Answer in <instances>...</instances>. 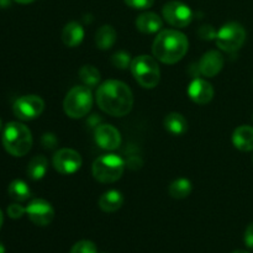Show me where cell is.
Returning <instances> with one entry per match:
<instances>
[{"instance_id": "obj_1", "label": "cell", "mask_w": 253, "mask_h": 253, "mask_svg": "<svg viewBox=\"0 0 253 253\" xmlns=\"http://www.w3.org/2000/svg\"><path fill=\"white\" fill-rule=\"evenodd\" d=\"M95 98L104 113L118 118L127 115L133 106V94L130 86L115 79L104 82L96 90Z\"/></svg>"}, {"instance_id": "obj_2", "label": "cell", "mask_w": 253, "mask_h": 253, "mask_svg": "<svg viewBox=\"0 0 253 253\" xmlns=\"http://www.w3.org/2000/svg\"><path fill=\"white\" fill-rule=\"evenodd\" d=\"M189 42L183 32L177 30H163L155 39L152 53L157 61L166 64H174L187 54Z\"/></svg>"}, {"instance_id": "obj_3", "label": "cell", "mask_w": 253, "mask_h": 253, "mask_svg": "<svg viewBox=\"0 0 253 253\" xmlns=\"http://www.w3.org/2000/svg\"><path fill=\"white\" fill-rule=\"evenodd\" d=\"M2 146L14 157L27 155L32 147V135L26 125L17 121H11L2 131Z\"/></svg>"}, {"instance_id": "obj_4", "label": "cell", "mask_w": 253, "mask_h": 253, "mask_svg": "<svg viewBox=\"0 0 253 253\" xmlns=\"http://www.w3.org/2000/svg\"><path fill=\"white\" fill-rule=\"evenodd\" d=\"M131 73L142 88L153 89L158 85L161 79L160 66L155 57L141 54L131 62Z\"/></svg>"}, {"instance_id": "obj_5", "label": "cell", "mask_w": 253, "mask_h": 253, "mask_svg": "<svg viewBox=\"0 0 253 253\" xmlns=\"http://www.w3.org/2000/svg\"><path fill=\"white\" fill-rule=\"evenodd\" d=\"M93 106V93L86 85L73 86L67 93L63 101V109L71 119H82L90 111Z\"/></svg>"}, {"instance_id": "obj_6", "label": "cell", "mask_w": 253, "mask_h": 253, "mask_svg": "<svg viewBox=\"0 0 253 253\" xmlns=\"http://www.w3.org/2000/svg\"><path fill=\"white\" fill-rule=\"evenodd\" d=\"M126 163L114 153L103 155L96 158L91 167L93 177L100 183H114L120 179L125 170Z\"/></svg>"}, {"instance_id": "obj_7", "label": "cell", "mask_w": 253, "mask_h": 253, "mask_svg": "<svg viewBox=\"0 0 253 253\" xmlns=\"http://www.w3.org/2000/svg\"><path fill=\"white\" fill-rule=\"evenodd\" d=\"M215 41L221 51L232 53L239 51L244 46L246 41V30L239 22H227L222 25L221 29L217 31Z\"/></svg>"}, {"instance_id": "obj_8", "label": "cell", "mask_w": 253, "mask_h": 253, "mask_svg": "<svg viewBox=\"0 0 253 253\" xmlns=\"http://www.w3.org/2000/svg\"><path fill=\"white\" fill-rule=\"evenodd\" d=\"M44 110V101L41 96L34 95H24L20 96L12 106L15 116L20 120L30 121L37 119Z\"/></svg>"}, {"instance_id": "obj_9", "label": "cell", "mask_w": 253, "mask_h": 253, "mask_svg": "<svg viewBox=\"0 0 253 253\" xmlns=\"http://www.w3.org/2000/svg\"><path fill=\"white\" fill-rule=\"evenodd\" d=\"M163 17L166 21L173 27L183 29L187 27L190 22L193 21V11L187 4L182 1H173L167 2L162 9Z\"/></svg>"}, {"instance_id": "obj_10", "label": "cell", "mask_w": 253, "mask_h": 253, "mask_svg": "<svg viewBox=\"0 0 253 253\" xmlns=\"http://www.w3.org/2000/svg\"><path fill=\"white\" fill-rule=\"evenodd\" d=\"M52 163L57 172L63 175H69L79 170L83 161L77 151L72 148H62L54 153Z\"/></svg>"}, {"instance_id": "obj_11", "label": "cell", "mask_w": 253, "mask_h": 253, "mask_svg": "<svg viewBox=\"0 0 253 253\" xmlns=\"http://www.w3.org/2000/svg\"><path fill=\"white\" fill-rule=\"evenodd\" d=\"M26 214L37 226H47L53 220L54 209L47 200L34 199L26 207Z\"/></svg>"}, {"instance_id": "obj_12", "label": "cell", "mask_w": 253, "mask_h": 253, "mask_svg": "<svg viewBox=\"0 0 253 253\" xmlns=\"http://www.w3.org/2000/svg\"><path fill=\"white\" fill-rule=\"evenodd\" d=\"M95 142L99 147L106 151H114L120 147L121 135L120 131L109 124H100L95 128Z\"/></svg>"}, {"instance_id": "obj_13", "label": "cell", "mask_w": 253, "mask_h": 253, "mask_svg": "<svg viewBox=\"0 0 253 253\" xmlns=\"http://www.w3.org/2000/svg\"><path fill=\"white\" fill-rule=\"evenodd\" d=\"M222 67H224V57L216 49L208 51L207 53L203 54L199 64H198L199 73L202 76L208 77V78H212L216 74H219Z\"/></svg>"}, {"instance_id": "obj_14", "label": "cell", "mask_w": 253, "mask_h": 253, "mask_svg": "<svg viewBox=\"0 0 253 253\" xmlns=\"http://www.w3.org/2000/svg\"><path fill=\"white\" fill-rule=\"evenodd\" d=\"M188 95L195 104L204 105L214 98V88L205 79L195 78L188 86Z\"/></svg>"}, {"instance_id": "obj_15", "label": "cell", "mask_w": 253, "mask_h": 253, "mask_svg": "<svg viewBox=\"0 0 253 253\" xmlns=\"http://www.w3.org/2000/svg\"><path fill=\"white\" fill-rule=\"evenodd\" d=\"M136 27L142 34H156L163 27V21L156 12L146 11L136 19Z\"/></svg>"}, {"instance_id": "obj_16", "label": "cell", "mask_w": 253, "mask_h": 253, "mask_svg": "<svg viewBox=\"0 0 253 253\" xmlns=\"http://www.w3.org/2000/svg\"><path fill=\"white\" fill-rule=\"evenodd\" d=\"M232 143L235 147L244 152L253 151V127L249 125L239 126L232 133Z\"/></svg>"}, {"instance_id": "obj_17", "label": "cell", "mask_w": 253, "mask_h": 253, "mask_svg": "<svg viewBox=\"0 0 253 253\" xmlns=\"http://www.w3.org/2000/svg\"><path fill=\"white\" fill-rule=\"evenodd\" d=\"M84 27L79 22L71 21L63 27L62 31V41L67 47H77L84 40Z\"/></svg>"}, {"instance_id": "obj_18", "label": "cell", "mask_w": 253, "mask_h": 253, "mask_svg": "<svg viewBox=\"0 0 253 253\" xmlns=\"http://www.w3.org/2000/svg\"><path fill=\"white\" fill-rule=\"evenodd\" d=\"M124 200L125 199H124L123 193L116 189H111L101 195L98 204L104 212H115L123 207Z\"/></svg>"}, {"instance_id": "obj_19", "label": "cell", "mask_w": 253, "mask_h": 253, "mask_svg": "<svg viewBox=\"0 0 253 253\" xmlns=\"http://www.w3.org/2000/svg\"><path fill=\"white\" fill-rule=\"evenodd\" d=\"M163 126L172 135L180 136L187 131L188 121L182 114L170 113L166 115L165 120H163Z\"/></svg>"}, {"instance_id": "obj_20", "label": "cell", "mask_w": 253, "mask_h": 253, "mask_svg": "<svg viewBox=\"0 0 253 253\" xmlns=\"http://www.w3.org/2000/svg\"><path fill=\"white\" fill-rule=\"evenodd\" d=\"M116 37V30L114 29L111 25H104L100 29L96 31L95 34V44L99 49L101 51H106V49H110L111 47L115 44Z\"/></svg>"}, {"instance_id": "obj_21", "label": "cell", "mask_w": 253, "mask_h": 253, "mask_svg": "<svg viewBox=\"0 0 253 253\" xmlns=\"http://www.w3.org/2000/svg\"><path fill=\"white\" fill-rule=\"evenodd\" d=\"M48 169V161L43 155H37L29 162L27 166V175L32 180H40L46 175Z\"/></svg>"}, {"instance_id": "obj_22", "label": "cell", "mask_w": 253, "mask_h": 253, "mask_svg": "<svg viewBox=\"0 0 253 253\" xmlns=\"http://www.w3.org/2000/svg\"><path fill=\"white\" fill-rule=\"evenodd\" d=\"M193 190V184L187 178H178L170 183L168 192L169 195L174 199H185L190 195Z\"/></svg>"}, {"instance_id": "obj_23", "label": "cell", "mask_w": 253, "mask_h": 253, "mask_svg": "<svg viewBox=\"0 0 253 253\" xmlns=\"http://www.w3.org/2000/svg\"><path fill=\"white\" fill-rule=\"evenodd\" d=\"M7 193H9L10 198L16 202H26L31 197V190H30L29 185L21 179L12 180L7 188Z\"/></svg>"}, {"instance_id": "obj_24", "label": "cell", "mask_w": 253, "mask_h": 253, "mask_svg": "<svg viewBox=\"0 0 253 253\" xmlns=\"http://www.w3.org/2000/svg\"><path fill=\"white\" fill-rule=\"evenodd\" d=\"M79 78L82 79L84 85L93 88V86L98 85V83L100 82V72L94 66L85 64L79 69Z\"/></svg>"}, {"instance_id": "obj_25", "label": "cell", "mask_w": 253, "mask_h": 253, "mask_svg": "<svg viewBox=\"0 0 253 253\" xmlns=\"http://www.w3.org/2000/svg\"><path fill=\"white\" fill-rule=\"evenodd\" d=\"M131 62H132V59H131L130 53H127L125 51L115 52L113 54V57H111V64L118 69L130 68Z\"/></svg>"}, {"instance_id": "obj_26", "label": "cell", "mask_w": 253, "mask_h": 253, "mask_svg": "<svg viewBox=\"0 0 253 253\" xmlns=\"http://www.w3.org/2000/svg\"><path fill=\"white\" fill-rule=\"evenodd\" d=\"M69 253H98V249L94 242L89 241V240H82V241L74 244Z\"/></svg>"}, {"instance_id": "obj_27", "label": "cell", "mask_w": 253, "mask_h": 253, "mask_svg": "<svg viewBox=\"0 0 253 253\" xmlns=\"http://www.w3.org/2000/svg\"><path fill=\"white\" fill-rule=\"evenodd\" d=\"M217 31L211 26V25H203L198 30V36L200 37L204 41H212V40H216Z\"/></svg>"}, {"instance_id": "obj_28", "label": "cell", "mask_w": 253, "mask_h": 253, "mask_svg": "<svg viewBox=\"0 0 253 253\" xmlns=\"http://www.w3.org/2000/svg\"><path fill=\"white\" fill-rule=\"evenodd\" d=\"M6 212L7 215H9V217L17 220L21 219V217L26 214V208L21 207V205L17 204V203H14V204H10L9 207H7Z\"/></svg>"}, {"instance_id": "obj_29", "label": "cell", "mask_w": 253, "mask_h": 253, "mask_svg": "<svg viewBox=\"0 0 253 253\" xmlns=\"http://www.w3.org/2000/svg\"><path fill=\"white\" fill-rule=\"evenodd\" d=\"M41 143L46 150H52L57 146L58 140H57L56 135L52 132H44L41 137Z\"/></svg>"}, {"instance_id": "obj_30", "label": "cell", "mask_w": 253, "mask_h": 253, "mask_svg": "<svg viewBox=\"0 0 253 253\" xmlns=\"http://www.w3.org/2000/svg\"><path fill=\"white\" fill-rule=\"evenodd\" d=\"M126 5H128L132 9L146 10L151 7L155 2V0H125Z\"/></svg>"}, {"instance_id": "obj_31", "label": "cell", "mask_w": 253, "mask_h": 253, "mask_svg": "<svg viewBox=\"0 0 253 253\" xmlns=\"http://www.w3.org/2000/svg\"><path fill=\"white\" fill-rule=\"evenodd\" d=\"M245 244L250 249H253V222L247 226L246 231H245Z\"/></svg>"}, {"instance_id": "obj_32", "label": "cell", "mask_w": 253, "mask_h": 253, "mask_svg": "<svg viewBox=\"0 0 253 253\" xmlns=\"http://www.w3.org/2000/svg\"><path fill=\"white\" fill-rule=\"evenodd\" d=\"M126 165L131 169H138V168L142 167V160L140 157H137V156H132V157L128 158Z\"/></svg>"}, {"instance_id": "obj_33", "label": "cell", "mask_w": 253, "mask_h": 253, "mask_svg": "<svg viewBox=\"0 0 253 253\" xmlns=\"http://www.w3.org/2000/svg\"><path fill=\"white\" fill-rule=\"evenodd\" d=\"M101 124V119L99 118V115H91L90 118L88 119V125L91 126V127H98Z\"/></svg>"}, {"instance_id": "obj_34", "label": "cell", "mask_w": 253, "mask_h": 253, "mask_svg": "<svg viewBox=\"0 0 253 253\" xmlns=\"http://www.w3.org/2000/svg\"><path fill=\"white\" fill-rule=\"evenodd\" d=\"M10 5V0H0V6L6 7Z\"/></svg>"}, {"instance_id": "obj_35", "label": "cell", "mask_w": 253, "mask_h": 253, "mask_svg": "<svg viewBox=\"0 0 253 253\" xmlns=\"http://www.w3.org/2000/svg\"><path fill=\"white\" fill-rule=\"evenodd\" d=\"M15 1L19 2V4H31L35 0H15Z\"/></svg>"}, {"instance_id": "obj_36", "label": "cell", "mask_w": 253, "mask_h": 253, "mask_svg": "<svg viewBox=\"0 0 253 253\" xmlns=\"http://www.w3.org/2000/svg\"><path fill=\"white\" fill-rule=\"evenodd\" d=\"M2 222H4V215H2V211L0 210V229L2 226Z\"/></svg>"}, {"instance_id": "obj_37", "label": "cell", "mask_w": 253, "mask_h": 253, "mask_svg": "<svg viewBox=\"0 0 253 253\" xmlns=\"http://www.w3.org/2000/svg\"><path fill=\"white\" fill-rule=\"evenodd\" d=\"M0 253H5V246L1 241H0Z\"/></svg>"}, {"instance_id": "obj_38", "label": "cell", "mask_w": 253, "mask_h": 253, "mask_svg": "<svg viewBox=\"0 0 253 253\" xmlns=\"http://www.w3.org/2000/svg\"><path fill=\"white\" fill-rule=\"evenodd\" d=\"M232 253H249V252L244 251V250H236V251H234Z\"/></svg>"}, {"instance_id": "obj_39", "label": "cell", "mask_w": 253, "mask_h": 253, "mask_svg": "<svg viewBox=\"0 0 253 253\" xmlns=\"http://www.w3.org/2000/svg\"><path fill=\"white\" fill-rule=\"evenodd\" d=\"M1 127H2V124H1V120H0V130H1Z\"/></svg>"}, {"instance_id": "obj_40", "label": "cell", "mask_w": 253, "mask_h": 253, "mask_svg": "<svg viewBox=\"0 0 253 253\" xmlns=\"http://www.w3.org/2000/svg\"><path fill=\"white\" fill-rule=\"evenodd\" d=\"M252 161H253V158H252Z\"/></svg>"}]
</instances>
